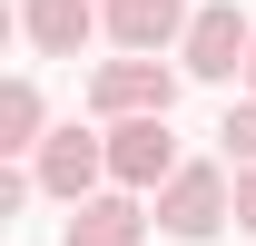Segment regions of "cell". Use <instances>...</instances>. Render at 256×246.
I'll return each mask as SVG.
<instances>
[{"label": "cell", "instance_id": "obj_1", "mask_svg": "<svg viewBox=\"0 0 256 246\" xmlns=\"http://www.w3.org/2000/svg\"><path fill=\"white\" fill-rule=\"evenodd\" d=\"M148 216H158V236H178V246L226 236V226H236V168H226V158H188V168L148 197Z\"/></svg>", "mask_w": 256, "mask_h": 246}, {"label": "cell", "instance_id": "obj_5", "mask_svg": "<svg viewBox=\"0 0 256 246\" xmlns=\"http://www.w3.org/2000/svg\"><path fill=\"white\" fill-rule=\"evenodd\" d=\"M178 168H188V148H178V128H168V118H118V128H108V187L158 197Z\"/></svg>", "mask_w": 256, "mask_h": 246}, {"label": "cell", "instance_id": "obj_2", "mask_svg": "<svg viewBox=\"0 0 256 246\" xmlns=\"http://www.w3.org/2000/svg\"><path fill=\"white\" fill-rule=\"evenodd\" d=\"M246 60H256V20L236 10V0H197L188 40H178V79L226 89V79H246Z\"/></svg>", "mask_w": 256, "mask_h": 246}, {"label": "cell", "instance_id": "obj_9", "mask_svg": "<svg viewBox=\"0 0 256 246\" xmlns=\"http://www.w3.org/2000/svg\"><path fill=\"white\" fill-rule=\"evenodd\" d=\"M40 148H50V98H40V79H10L0 89V158L30 168Z\"/></svg>", "mask_w": 256, "mask_h": 246}, {"label": "cell", "instance_id": "obj_8", "mask_svg": "<svg viewBox=\"0 0 256 246\" xmlns=\"http://www.w3.org/2000/svg\"><path fill=\"white\" fill-rule=\"evenodd\" d=\"M148 197H128V187H108V197H89V207H69L60 246H148Z\"/></svg>", "mask_w": 256, "mask_h": 246}, {"label": "cell", "instance_id": "obj_3", "mask_svg": "<svg viewBox=\"0 0 256 246\" xmlns=\"http://www.w3.org/2000/svg\"><path fill=\"white\" fill-rule=\"evenodd\" d=\"M40 197H60V207H89V197H108V128H50V148L30 158Z\"/></svg>", "mask_w": 256, "mask_h": 246}, {"label": "cell", "instance_id": "obj_10", "mask_svg": "<svg viewBox=\"0 0 256 246\" xmlns=\"http://www.w3.org/2000/svg\"><path fill=\"white\" fill-rule=\"evenodd\" d=\"M217 158L226 168H256V98H236V108L217 118Z\"/></svg>", "mask_w": 256, "mask_h": 246}, {"label": "cell", "instance_id": "obj_4", "mask_svg": "<svg viewBox=\"0 0 256 246\" xmlns=\"http://www.w3.org/2000/svg\"><path fill=\"white\" fill-rule=\"evenodd\" d=\"M178 108V69L168 60H98L89 69V118L118 128V118H168Z\"/></svg>", "mask_w": 256, "mask_h": 246}, {"label": "cell", "instance_id": "obj_7", "mask_svg": "<svg viewBox=\"0 0 256 246\" xmlns=\"http://www.w3.org/2000/svg\"><path fill=\"white\" fill-rule=\"evenodd\" d=\"M98 30H108L98 0H20V40H30L40 60H79Z\"/></svg>", "mask_w": 256, "mask_h": 246}, {"label": "cell", "instance_id": "obj_11", "mask_svg": "<svg viewBox=\"0 0 256 246\" xmlns=\"http://www.w3.org/2000/svg\"><path fill=\"white\" fill-rule=\"evenodd\" d=\"M236 226L256 236V168H236Z\"/></svg>", "mask_w": 256, "mask_h": 246}, {"label": "cell", "instance_id": "obj_6", "mask_svg": "<svg viewBox=\"0 0 256 246\" xmlns=\"http://www.w3.org/2000/svg\"><path fill=\"white\" fill-rule=\"evenodd\" d=\"M98 20H108V40H118V60H158V50L188 40L197 0H98Z\"/></svg>", "mask_w": 256, "mask_h": 246}, {"label": "cell", "instance_id": "obj_12", "mask_svg": "<svg viewBox=\"0 0 256 246\" xmlns=\"http://www.w3.org/2000/svg\"><path fill=\"white\" fill-rule=\"evenodd\" d=\"M246 98H256V60H246Z\"/></svg>", "mask_w": 256, "mask_h": 246}]
</instances>
